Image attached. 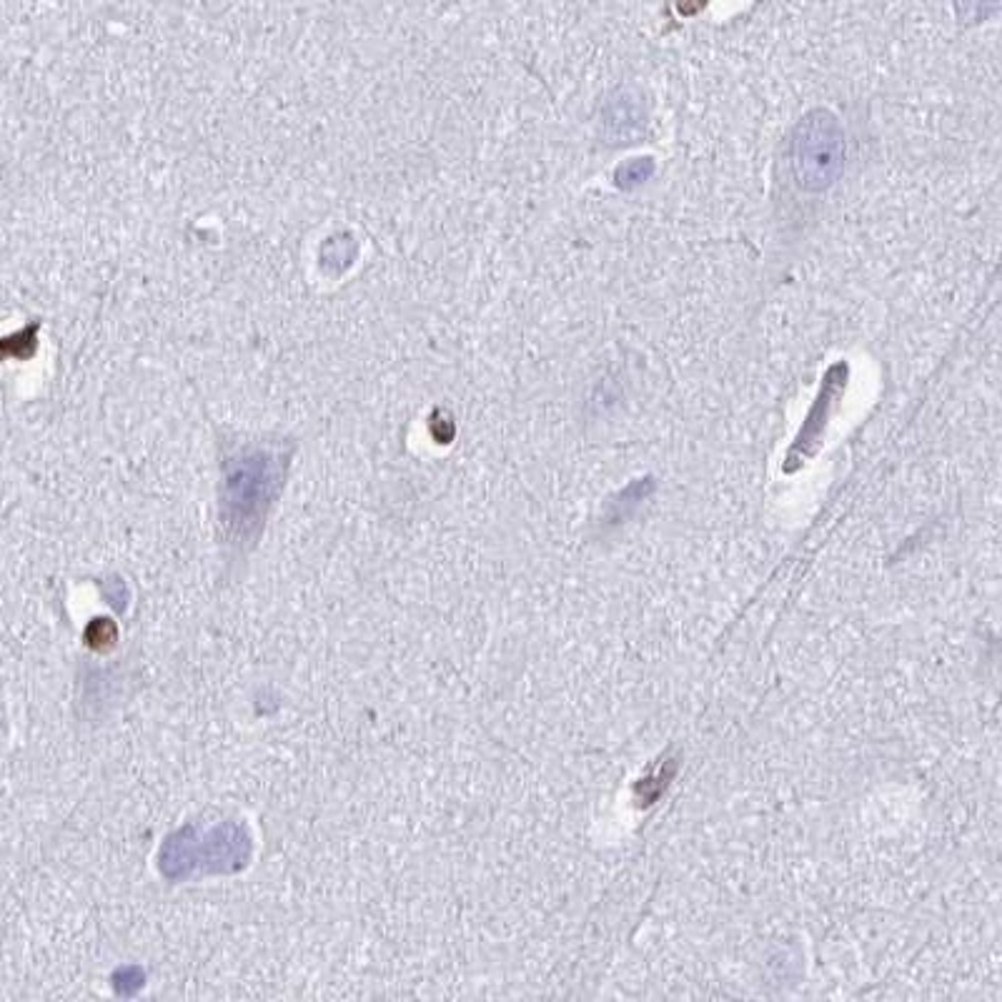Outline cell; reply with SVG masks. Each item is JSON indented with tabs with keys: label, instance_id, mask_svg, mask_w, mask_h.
I'll use <instances>...</instances> for the list:
<instances>
[{
	"label": "cell",
	"instance_id": "cell-5",
	"mask_svg": "<svg viewBox=\"0 0 1002 1002\" xmlns=\"http://www.w3.org/2000/svg\"><path fill=\"white\" fill-rule=\"evenodd\" d=\"M957 11H960L963 19L967 21H982L995 11V0H955Z\"/></svg>",
	"mask_w": 1002,
	"mask_h": 1002
},
{
	"label": "cell",
	"instance_id": "cell-3",
	"mask_svg": "<svg viewBox=\"0 0 1002 1002\" xmlns=\"http://www.w3.org/2000/svg\"><path fill=\"white\" fill-rule=\"evenodd\" d=\"M848 364H835L832 369L827 371L825 374V382H823V388H819V396H817V401L815 406H812V411H809V417L805 421V429L800 431V439L797 442H794L792 446V456H812V452H815L817 448V442H819V434H823L825 431V424H827V419H829V411H832V406L837 401V396L842 394V388L844 384H848Z\"/></svg>",
	"mask_w": 1002,
	"mask_h": 1002
},
{
	"label": "cell",
	"instance_id": "cell-2",
	"mask_svg": "<svg viewBox=\"0 0 1002 1002\" xmlns=\"http://www.w3.org/2000/svg\"><path fill=\"white\" fill-rule=\"evenodd\" d=\"M644 131V108L637 91L617 89L602 106V133L609 143L637 141Z\"/></svg>",
	"mask_w": 1002,
	"mask_h": 1002
},
{
	"label": "cell",
	"instance_id": "cell-6",
	"mask_svg": "<svg viewBox=\"0 0 1002 1002\" xmlns=\"http://www.w3.org/2000/svg\"><path fill=\"white\" fill-rule=\"evenodd\" d=\"M707 3H710V0H677V11L681 15H695L702 11Z\"/></svg>",
	"mask_w": 1002,
	"mask_h": 1002
},
{
	"label": "cell",
	"instance_id": "cell-1",
	"mask_svg": "<svg viewBox=\"0 0 1002 1002\" xmlns=\"http://www.w3.org/2000/svg\"><path fill=\"white\" fill-rule=\"evenodd\" d=\"M792 174L802 191L823 194L844 171V131L840 118L815 108L800 118L792 133Z\"/></svg>",
	"mask_w": 1002,
	"mask_h": 1002
},
{
	"label": "cell",
	"instance_id": "cell-4",
	"mask_svg": "<svg viewBox=\"0 0 1002 1002\" xmlns=\"http://www.w3.org/2000/svg\"><path fill=\"white\" fill-rule=\"evenodd\" d=\"M654 174V159L650 155H637V159H629L625 163H619L615 171V186L619 191H637L639 186H644L646 180Z\"/></svg>",
	"mask_w": 1002,
	"mask_h": 1002
}]
</instances>
